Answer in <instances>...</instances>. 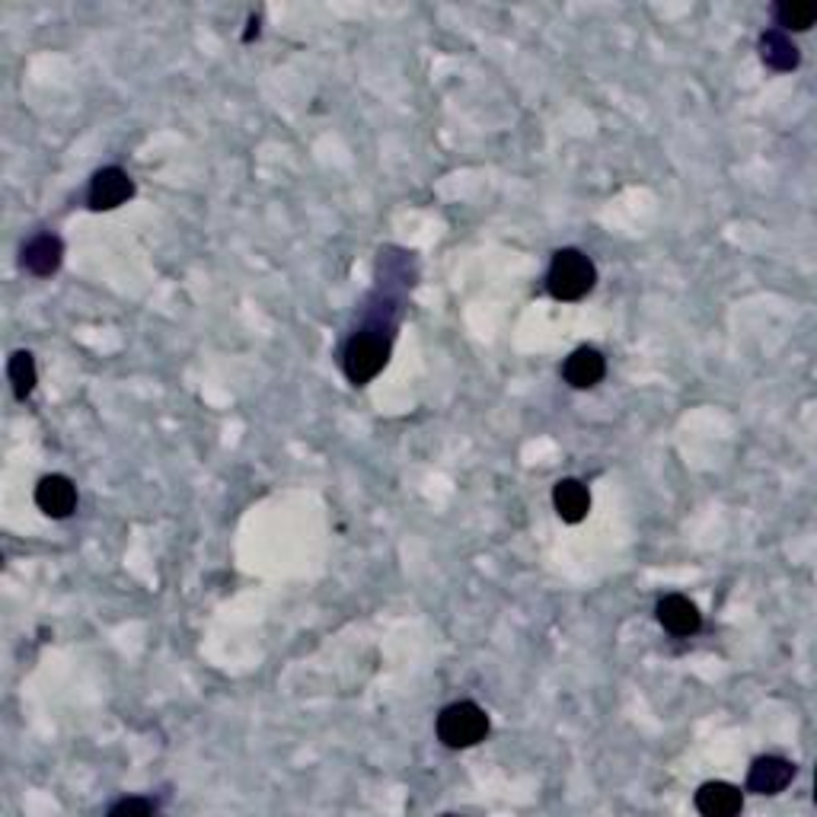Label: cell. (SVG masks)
I'll use <instances>...</instances> for the list:
<instances>
[{"label":"cell","mask_w":817,"mask_h":817,"mask_svg":"<svg viewBox=\"0 0 817 817\" xmlns=\"http://www.w3.org/2000/svg\"><path fill=\"white\" fill-rule=\"evenodd\" d=\"M390 348H394V326H361L358 333H351V339L343 348V370L351 387H365L370 384L380 370L390 361Z\"/></svg>","instance_id":"6da1fadb"},{"label":"cell","mask_w":817,"mask_h":817,"mask_svg":"<svg viewBox=\"0 0 817 817\" xmlns=\"http://www.w3.org/2000/svg\"><path fill=\"white\" fill-rule=\"evenodd\" d=\"M598 285V265L591 263V256H584L575 246H565L553 253V263L547 272V290L550 297L562 300V304H575L581 297H588Z\"/></svg>","instance_id":"7a4b0ae2"},{"label":"cell","mask_w":817,"mask_h":817,"mask_svg":"<svg viewBox=\"0 0 817 817\" xmlns=\"http://www.w3.org/2000/svg\"><path fill=\"white\" fill-rule=\"evenodd\" d=\"M435 735L450 750L476 747L479 741H486V735H489V712L482 709L479 703H473V699L450 703V706L438 712Z\"/></svg>","instance_id":"3957f363"},{"label":"cell","mask_w":817,"mask_h":817,"mask_svg":"<svg viewBox=\"0 0 817 817\" xmlns=\"http://www.w3.org/2000/svg\"><path fill=\"white\" fill-rule=\"evenodd\" d=\"M134 198V180L122 166H103L93 173L86 185V208L90 212H115Z\"/></svg>","instance_id":"277c9868"},{"label":"cell","mask_w":817,"mask_h":817,"mask_svg":"<svg viewBox=\"0 0 817 817\" xmlns=\"http://www.w3.org/2000/svg\"><path fill=\"white\" fill-rule=\"evenodd\" d=\"M35 508L52 518V521H64L78 511V486L74 479H68L64 473L42 476L39 486H35Z\"/></svg>","instance_id":"5b68a950"},{"label":"cell","mask_w":817,"mask_h":817,"mask_svg":"<svg viewBox=\"0 0 817 817\" xmlns=\"http://www.w3.org/2000/svg\"><path fill=\"white\" fill-rule=\"evenodd\" d=\"M795 764L779 757V754H766V757H757L750 769H747V792L754 795H779L792 786L795 779Z\"/></svg>","instance_id":"8992f818"},{"label":"cell","mask_w":817,"mask_h":817,"mask_svg":"<svg viewBox=\"0 0 817 817\" xmlns=\"http://www.w3.org/2000/svg\"><path fill=\"white\" fill-rule=\"evenodd\" d=\"M655 616H658L661 626H664L671 635H677V639L696 635L699 633V626H703L699 606L693 604L690 598H684V594H667V598H661L658 606H655Z\"/></svg>","instance_id":"52a82bcc"},{"label":"cell","mask_w":817,"mask_h":817,"mask_svg":"<svg viewBox=\"0 0 817 817\" xmlns=\"http://www.w3.org/2000/svg\"><path fill=\"white\" fill-rule=\"evenodd\" d=\"M20 263L35 278H52L54 272L61 268V263H64V243H61L58 234H49V231L45 234H35L23 246Z\"/></svg>","instance_id":"ba28073f"},{"label":"cell","mask_w":817,"mask_h":817,"mask_svg":"<svg viewBox=\"0 0 817 817\" xmlns=\"http://www.w3.org/2000/svg\"><path fill=\"white\" fill-rule=\"evenodd\" d=\"M604 374H606V358L598 351V348H591V345L575 348V351L565 358V365H562V380H565L572 390H591V387H598V384L604 380Z\"/></svg>","instance_id":"9c48e42d"},{"label":"cell","mask_w":817,"mask_h":817,"mask_svg":"<svg viewBox=\"0 0 817 817\" xmlns=\"http://www.w3.org/2000/svg\"><path fill=\"white\" fill-rule=\"evenodd\" d=\"M744 808V792L732 783L712 779L696 789V811L706 817H735Z\"/></svg>","instance_id":"30bf717a"},{"label":"cell","mask_w":817,"mask_h":817,"mask_svg":"<svg viewBox=\"0 0 817 817\" xmlns=\"http://www.w3.org/2000/svg\"><path fill=\"white\" fill-rule=\"evenodd\" d=\"M553 504L565 524H581L591 511V492L581 479H559L553 486Z\"/></svg>","instance_id":"8fae6325"},{"label":"cell","mask_w":817,"mask_h":817,"mask_svg":"<svg viewBox=\"0 0 817 817\" xmlns=\"http://www.w3.org/2000/svg\"><path fill=\"white\" fill-rule=\"evenodd\" d=\"M757 49H760V61H764L769 71L786 74V71H795L801 64L798 45L792 42V35L779 32V29H766L764 35H760V42H757Z\"/></svg>","instance_id":"7c38bea8"},{"label":"cell","mask_w":817,"mask_h":817,"mask_svg":"<svg viewBox=\"0 0 817 817\" xmlns=\"http://www.w3.org/2000/svg\"><path fill=\"white\" fill-rule=\"evenodd\" d=\"M7 380H10L13 396H17L20 402H27L29 396L35 394V384H39V368H35L32 351L20 348V351H13V355H10V361H7Z\"/></svg>","instance_id":"4fadbf2b"},{"label":"cell","mask_w":817,"mask_h":817,"mask_svg":"<svg viewBox=\"0 0 817 817\" xmlns=\"http://www.w3.org/2000/svg\"><path fill=\"white\" fill-rule=\"evenodd\" d=\"M776 23L779 32H808L817 23V3L811 0H783L776 3Z\"/></svg>","instance_id":"5bb4252c"},{"label":"cell","mask_w":817,"mask_h":817,"mask_svg":"<svg viewBox=\"0 0 817 817\" xmlns=\"http://www.w3.org/2000/svg\"><path fill=\"white\" fill-rule=\"evenodd\" d=\"M109 817H151L160 815V801L154 798H119L106 808Z\"/></svg>","instance_id":"9a60e30c"},{"label":"cell","mask_w":817,"mask_h":817,"mask_svg":"<svg viewBox=\"0 0 817 817\" xmlns=\"http://www.w3.org/2000/svg\"><path fill=\"white\" fill-rule=\"evenodd\" d=\"M246 35H243V42H253V35H259V17H249V23H246Z\"/></svg>","instance_id":"2e32d148"}]
</instances>
